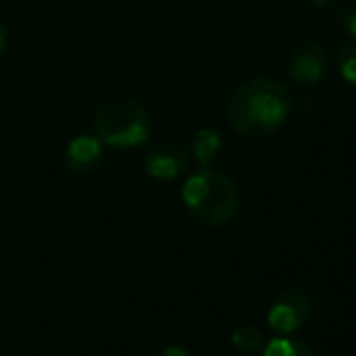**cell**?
I'll list each match as a JSON object with an SVG mask.
<instances>
[{
  "label": "cell",
  "instance_id": "1",
  "mask_svg": "<svg viewBox=\"0 0 356 356\" xmlns=\"http://www.w3.org/2000/svg\"><path fill=\"white\" fill-rule=\"evenodd\" d=\"M293 99L284 83L254 78L243 83L228 99V124L245 138H262L289 122Z\"/></svg>",
  "mask_w": 356,
  "mask_h": 356
},
{
  "label": "cell",
  "instance_id": "2",
  "mask_svg": "<svg viewBox=\"0 0 356 356\" xmlns=\"http://www.w3.org/2000/svg\"><path fill=\"white\" fill-rule=\"evenodd\" d=\"M182 204L197 220L218 228L238 216L240 192L225 172L202 168L184 179Z\"/></svg>",
  "mask_w": 356,
  "mask_h": 356
},
{
  "label": "cell",
  "instance_id": "3",
  "mask_svg": "<svg viewBox=\"0 0 356 356\" xmlns=\"http://www.w3.org/2000/svg\"><path fill=\"white\" fill-rule=\"evenodd\" d=\"M95 136L109 148H138L148 143L153 122L150 112L138 99H109L95 114Z\"/></svg>",
  "mask_w": 356,
  "mask_h": 356
},
{
  "label": "cell",
  "instance_id": "4",
  "mask_svg": "<svg viewBox=\"0 0 356 356\" xmlns=\"http://www.w3.org/2000/svg\"><path fill=\"white\" fill-rule=\"evenodd\" d=\"M313 298L303 289H284L267 308V325L277 334H293L310 320Z\"/></svg>",
  "mask_w": 356,
  "mask_h": 356
},
{
  "label": "cell",
  "instance_id": "5",
  "mask_svg": "<svg viewBox=\"0 0 356 356\" xmlns=\"http://www.w3.org/2000/svg\"><path fill=\"white\" fill-rule=\"evenodd\" d=\"M189 168V150L177 141H158L153 143L143 155V170L148 177L153 179H177L182 172H187Z\"/></svg>",
  "mask_w": 356,
  "mask_h": 356
},
{
  "label": "cell",
  "instance_id": "6",
  "mask_svg": "<svg viewBox=\"0 0 356 356\" xmlns=\"http://www.w3.org/2000/svg\"><path fill=\"white\" fill-rule=\"evenodd\" d=\"M286 71H289L291 80H293L296 85L313 88V85L323 83L325 75L330 71V54L325 51L320 44L305 42L291 51Z\"/></svg>",
  "mask_w": 356,
  "mask_h": 356
},
{
  "label": "cell",
  "instance_id": "7",
  "mask_svg": "<svg viewBox=\"0 0 356 356\" xmlns=\"http://www.w3.org/2000/svg\"><path fill=\"white\" fill-rule=\"evenodd\" d=\"M104 158V143L95 134L73 136L66 145V168L75 175H88L99 168Z\"/></svg>",
  "mask_w": 356,
  "mask_h": 356
},
{
  "label": "cell",
  "instance_id": "8",
  "mask_svg": "<svg viewBox=\"0 0 356 356\" xmlns=\"http://www.w3.org/2000/svg\"><path fill=\"white\" fill-rule=\"evenodd\" d=\"M223 150V134L213 127H204L194 134L192 141V155L197 158V163L202 168H211V163Z\"/></svg>",
  "mask_w": 356,
  "mask_h": 356
},
{
  "label": "cell",
  "instance_id": "9",
  "mask_svg": "<svg viewBox=\"0 0 356 356\" xmlns=\"http://www.w3.org/2000/svg\"><path fill=\"white\" fill-rule=\"evenodd\" d=\"M259 354L262 356H315L308 344L300 342V339H293L291 334H279V337L264 342Z\"/></svg>",
  "mask_w": 356,
  "mask_h": 356
},
{
  "label": "cell",
  "instance_id": "10",
  "mask_svg": "<svg viewBox=\"0 0 356 356\" xmlns=\"http://www.w3.org/2000/svg\"><path fill=\"white\" fill-rule=\"evenodd\" d=\"M264 334L259 332L257 327H252V325H243V327H235L233 334H230V344H233L238 352L243 354H259L264 347Z\"/></svg>",
  "mask_w": 356,
  "mask_h": 356
},
{
  "label": "cell",
  "instance_id": "11",
  "mask_svg": "<svg viewBox=\"0 0 356 356\" xmlns=\"http://www.w3.org/2000/svg\"><path fill=\"white\" fill-rule=\"evenodd\" d=\"M337 71L342 75V80H347L349 85L356 88V39L342 44V49L337 51Z\"/></svg>",
  "mask_w": 356,
  "mask_h": 356
},
{
  "label": "cell",
  "instance_id": "12",
  "mask_svg": "<svg viewBox=\"0 0 356 356\" xmlns=\"http://www.w3.org/2000/svg\"><path fill=\"white\" fill-rule=\"evenodd\" d=\"M337 24L342 32H347L349 37L356 39V0H347V3L339 5Z\"/></svg>",
  "mask_w": 356,
  "mask_h": 356
},
{
  "label": "cell",
  "instance_id": "13",
  "mask_svg": "<svg viewBox=\"0 0 356 356\" xmlns=\"http://www.w3.org/2000/svg\"><path fill=\"white\" fill-rule=\"evenodd\" d=\"M155 356H192L184 347H177V344H168V347H163Z\"/></svg>",
  "mask_w": 356,
  "mask_h": 356
},
{
  "label": "cell",
  "instance_id": "14",
  "mask_svg": "<svg viewBox=\"0 0 356 356\" xmlns=\"http://www.w3.org/2000/svg\"><path fill=\"white\" fill-rule=\"evenodd\" d=\"M5 47H8V32H5V27L0 24V56H3Z\"/></svg>",
  "mask_w": 356,
  "mask_h": 356
},
{
  "label": "cell",
  "instance_id": "15",
  "mask_svg": "<svg viewBox=\"0 0 356 356\" xmlns=\"http://www.w3.org/2000/svg\"><path fill=\"white\" fill-rule=\"evenodd\" d=\"M310 5H313V8H325V5L330 3V0H308Z\"/></svg>",
  "mask_w": 356,
  "mask_h": 356
}]
</instances>
